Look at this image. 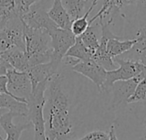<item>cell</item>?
Instances as JSON below:
<instances>
[{"label":"cell","instance_id":"obj_1","mask_svg":"<svg viewBox=\"0 0 146 140\" xmlns=\"http://www.w3.org/2000/svg\"><path fill=\"white\" fill-rule=\"evenodd\" d=\"M63 79L64 77L57 72L48 82V116L45 123L46 140H64L73 131L69 98L62 90Z\"/></svg>","mask_w":146,"mask_h":140},{"label":"cell","instance_id":"obj_2","mask_svg":"<svg viewBox=\"0 0 146 140\" xmlns=\"http://www.w3.org/2000/svg\"><path fill=\"white\" fill-rule=\"evenodd\" d=\"M24 44L29 67L51 61V38L46 30L34 29L24 23Z\"/></svg>","mask_w":146,"mask_h":140},{"label":"cell","instance_id":"obj_3","mask_svg":"<svg viewBox=\"0 0 146 140\" xmlns=\"http://www.w3.org/2000/svg\"><path fill=\"white\" fill-rule=\"evenodd\" d=\"M48 82L43 81L38 84L32 90L31 96L28 102V117L35 129V140H46L43 109L46 104L45 93L47 90Z\"/></svg>","mask_w":146,"mask_h":140},{"label":"cell","instance_id":"obj_4","mask_svg":"<svg viewBox=\"0 0 146 140\" xmlns=\"http://www.w3.org/2000/svg\"><path fill=\"white\" fill-rule=\"evenodd\" d=\"M113 61L119 64V68L107 72L106 80L102 91L108 90L113 84L117 81H125L135 78L146 68L145 65L139 62L124 59L119 57L113 58Z\"/></svg>","mask_w":146,"mask_h":140},{"label":"cell","instance_id":"obj_5","mask_svg":"<svg viewBox=\"0 0 146 140\" xmlns=\"http://www.w3.org/2000/svg\"><path fill=\"white\" fill-rule=\"evenodd\" d=\"M48 34L51 38V61L57 66H59L69 48L75 43L77 37L70 29H64L58 27L49 31Z\"/></svg>","mask_w":146,"mask_h":140},{"label":"cell","instance_id":"obj_6","mask_svg":"<svg viewBox=\"0 0 146 140\" xmlns=\"http://www.w3.org/2000/svg\"><path fill=\"white\" fill-rule=\"evenodd\" d=\"M7 89L19 102L28 104L32 94V84L27 72H17L12 69L6 74Z\"/></svg>","mask_w":146,"mask_h":140},{"label":"cell","instance_id":"obj_7","mask_svg":"<svg viewBox=\"0 0 146 140\" xmlns=\"http://www.w3.org/2000/svg\"><path fill=\"white\" fill-rule=\"evenodd\" d=\"M144 78H146V68L131 79L113 83L110 88L113 92V98L109 109H116L123 103H126L129 97L133 94L138 83Z\"/></svg>","mask_w":146,"mask_h":140},{"label":"cell","instance_id":"obj_8","mask_svg":"<svg viewBox=\"0 0 146 140\" xmlns=\"http://www.w3.org/2000/svg\"><path fill=\"white\" fill-rule=\"evenodd\" d=\"M20 17L26 25L34 29H41L49 32L58 28L49 17L47 11L40 5V2L33 5L29 11L23 14Z\"/></svg>","mask_w":146,"mask_h":140},{"label":"cell","instance_id":"obj_9","mask_svg":"<svg viewBox=\"0 0 146 140\" xmlns=\"http://www.w3.org/2000/svg\"><path fill=\"white\" fill-rule=\"evenodd\" d=\"M71 69L73 72L89 78L101 91L102 90V87L106 80L107 71L96 63L92 58L86 61H79L71 66Z\"/></svg>","mask_w":146,"mask_h":140},{"label":"cell","instance_id":"obj_10","mask_svg":"<svg viewBox=\"0 0 146 140\" xmlns=\"http://www.w3.org/2000/svg\"><path fill=\"white\" fill-rule=\"evenodd\" d=\"M17 116L19 115L14 112L8 111L0 117V126L7 134V137L5 139L1 137L0 140H20L22 133L33 126L31 122L23 125H15L12 119Z\"/></svg>","mask_w":146,"mask_h":140},{"label":"cell","instance_id":"obj_11","mask_svg":"<svg viewBox=\"0 0 146 140\" xmlns=\"http://www.w3.org/2000/svg\"><path fill=\"white\" fill-rule=\"evenodd\" d=\"M135 40L136 42L132 47L119 57L124 59L139 62L146 66V25L138 30Z\"/></svg>","mask_w":146,"mask_h":140},{"label":"cell","instance_id":"obj_12","mask_svg":"<svg viewBox=\"0 0 146 140\" xmlns=\"http://www.w3.org/2000/svg\"><path fill=\"white\" fill-rule=\"evenodd\" d=\"M58 66L52 61L30 67L27 73L31 81L32 90L35 89L40 82L49 81L58 72Z\"/></svg>","mask_w":146,"mask_h":140},{"label":"cell","instance_id":"obj_13","mask_svg":"<svg viewBox=\"0 0 146 140\" xmlns=\"http://www.w3.org/2000/svg\"><path fill=\"white\" fill-rule=\"evenodd\" d=\"M0 56L4 58L11 65V67L17 72H27L30 68L28 57L24 50L19 49L17 47H13L1 53Z\"/></svg>","mask_w":146,"mask_h":140},{"label":"cell","instance_id":"obj_14","mask_svg":"<svg viewBox=\"0 0 146 140\" xmlns=\"http://www.w3.org/2000/svg\"><path fill=\"white\" fill-rule=\"evenodd\" d=\"M47 14L58 28L70 29L72 21L62 3V0H52V7L47 11Z\"/></svg>","mask_w":146,"mask_h":140},{"label":"cell","instance_id":"obj_15","mask_svg":"<svg viewBox=\"0 0 146 140\" xmlns=\"http://www.w3.org/2000/svg\"><path fill=\"white\" fill-rule=\"evenodd\" d=\"M0 108L14 112L22 117H28L29 114L27 103L18 102L14 97L6 94H0Z\"/></svg>","mask_w":146,"mask_h":140},{"label":"cell","instance_id":"obj_16","mask_svg":"<svg viewBox=\"0 0 146 140\" xmlns=\"http://www.w3.org/2000/svg\"><path fill=\"white\" fill-rule=\"evenodd\" d=\"M136 42L135 38L132 40H123L119 37L109 39L107 42V51L109 55L113 58L119 57L125 52H128L134 43Z\"/></svg>","mask_w":146,"mask_h":140},{"label":"cell","instance_id":"obj_17","mask_svg":"<svg viewBox=\"0 0 146 140\" xmlns=\"http://www.w3.org/2000/svg\"><path fill=\"white\" fill-rule=\"evenodd\" d=\"M93 54L94 53L84 46V44L81 40V38L78 36L76 38L75 43L69 48L64 57L75 58L78 61H86L91 59Z\"/></svg>","mask_w":146,"mask_h":140},{"label":"cell","instance_id":"obj_18","mask_svg":"<svg viewBox=\"0 0 146 140\" xmlns=\"http://www.w3.org/2000/svg\"><path fill=\"white\" fill-rule=\"evenodd\" d=\"M98 1L99 0H92V3H91L90 6L89 7L88 11L85 12V14L71 22L70 30L76 37L82 35L86 31V29L89 28L90 21L88 20V17H89L90 14L92 12V11L94 10V8L96 6Z\"/></svg>","mask_w":146,"mask_h":140},{"label":"cell","instance_id":"obj_19","mask_svg":"<svg viewBox=\"0 0 146 140\" xmlns=\"http://www.w3.org/2000/svg\"><path fill=\"white\" fill-rule=\"evenodd\" d=\"M62 3L71 21H73L82 17L89 0H62Z\"/></svg>","mask_w":146,"mask_h":140},{"label":"cell","instance_id":"obj_20","mask_svg":"<svg viewBox=\"0 0 146 140\" xmlns=\"http://www.w3.org/2000/svg\"><path fill=\"white\" fill-rule=\"evenodd\" d=\"M79 37L81 38V40L83 41L84 46L93 53L98 48L100 41L96 34L95 28L92 27L91 25H90L89 28L86 29V31Z\"/></svg>","mask_w":146,"mask_h":140},{"label":"cell","instance_id":"obj_21","mask_svg":"<svg viewBox=\"0 0 146 140\" xmlns=\"http://www.w3.org/2000/svg\"><path fill=\"white\" fill-rule=\"evenodd\" d=\"M18 1L19 0H0V13L3 14L5 19L18 14Z\"/></svg>","mask_w":146,"mask_h":140},{"label":"cell","instance_id":"obj_22","mask_svg":"<svg viewBox=\"0 0 146 140\" xmlns=\"http://www.w3.org/2000/svg\"><path fill=\"white\" fill-rule=\"evenodd\" d=\"M144 100H146V78L138 83L133 94L129 97L126 103H133Z\"/></svg>","mask_w":146,"mask_h":140},{"label":"cell","instance_id":"obj_23","mask_svg":"<svg viewBox=\"0 0 146 140\" xmlns=\"http://www.w3.org/2000/svg\"><path fill=\"white\" fill-rule=\"evenodd\" d=\"M78 140H109L108 133L102 131H94Z\"/></svg>","mask_w":146,"mask_h":140},{"label":"cell","instance_id":"obj_24","mask_svg":"<svg viewBox=\"0 0 146 140\" xmlns=\"http://www.w3.org/2000/svg\"><path fill=\"white\" fill-rule=\"evenodd\" d=\"M41 0H19L18 1V14L21 17L23 14L29 11V10L35 4L40 2Z\"/></svg>","mask_w":146,"mask_h":140},{"label":"cell","instance_id":"obj_25","mask_svg":"<svg viewBox=\"0 0 146 140\" xmlns=\"http://www.w3.org/2000/svg\"><path fill=\"white\" fill-rule=\"evenodd\" d=\"M12 69L13 68L11 65L4 58L0 56V76H6L8 72Z\"/></svg>","mask_w":146,"mask_h":140},{"label":"cell","instance_id":"obj_26","mask_svg":"<svg viewBox=\"0 0 146 140\" xmlns=\"http://www.w3.org/2000/svg\"><path fill=\"white\" fill-rule=\"evenodd\" d=\"M7 82H8V80H7V77L6 76H0V94H6V95H9V96L14 97L15 99H17L15 96H13L9 92V90L7 89Z\"/></svg>","mask_w":146,"mask_h":140},{"label":"cell","instance_id":"obj_27","mask_svg":"<svg viewBox=\"0 0 146 140\" xmlns=\"http://www.w3.org/2000/svg\"><path fill=\"white\" fill-rule=\"evenodd\" d=\"M108 136H109V140H119V138L117 137V135H116L115 126L113 125H112L111 127H110V131L108 132Z\"/></svg>","mask_w":146,"mask_h":140},{"label":"cell","instance_id":"obj_28","mask_svg":"<svg viewBox=\"0 0 146 140\" xmlns=\"http://www.w3.org/2000/svg\"><path fill=\"white\" fill-rule=\"evenodd\" d=\"M6 112H8V110L7 109H5V108H0V117H1L4 113H5ZM2 137V136L0 135V138Z\"/></svg>","mask_w":146,"mask_h":140},{"label":"cell","instance_id":"obj_29","mask_svg":"<svg viewBox=\"0 0 146 140\" xmlns=\"http://www.w3.org/2000/svg\"><path fill=\"white\" fill-rule=\"evenodd\" d=\"M143 126H144V134H146V116L143 119Z\"/></svg>","mask_w":146,"mask_h":140},{"label":"cell","instance_id":"obj_30","mask_svg":"<svg viewBox=\"0 0 146 140\" xmlns=\"http://www.w3.org/2000/svg\"><path fill=\"white\" fill-rule=\"evenodd\" d=\"M4 19H5V18H4V17H3V14H2V13H0V23H1Z\"/></svg>","mask_w":146,"mask_h":140},{"label":"cell","instance_id":"obj_31","mask_svg":"<svg viewBox=\"0 0 146 140\" xmlns=\"http://www.w3.org/2000/svg\"><path fill=\"white\" fill-rule=\"evenodd\" d=\"M2 24H3V21H2L1 23H0V28H1V27H2ZM0 55H1V54H0Z\"/></svg>","mask_w":146,"mask_h":140}]
</instances>
